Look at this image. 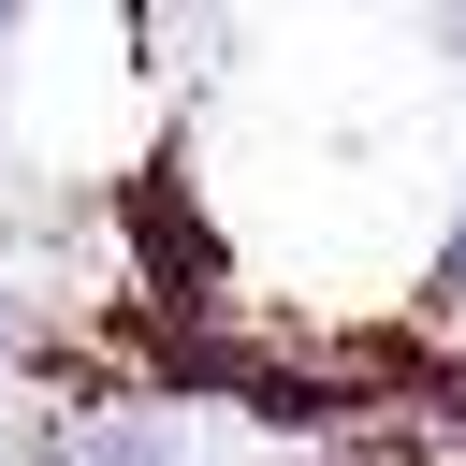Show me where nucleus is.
<instances>
[{
    "instance_id": "obj_1",
    "label": "nucleus",
    "mask_w": 466,
    "mask_h": 466,
    "mask_svg": "<svg viewBox=\"0 0 466 466\" xmlns=\"http://www.w3.org/2000/svg\"><path fill=\"white\" fill-rule=\"evenodd\" d=\"M422 306L466 320V204H451V233H437V262H422Z\"/></svg>"
},
{
    "instance_id": "obj_2",
    "label": "nucleus",
    "mask_w": 466,
    "mask_h": 466,
    "mask_svg": "<svg viewBox=\"0 0 466 466\" xmlns=\"http://www.w3.org/2000/svg\"><path fill=\"white\" fill-rule=\"evenodd\" d=\"M306 466H364V451H306Z\"/></svg>"
},
{
    "instance_id": "obj_3",
    "label": "nucleus",
    "mask_w": 466,
    "mask_h": 466,
    "mask_svg": "<svg viewBox=\"0 0 466 466\" xmlns=\"http://www.w3.org/2000/svg\"><path fill=\"white\" fill-rule=\"evenodd\" d=\"M451 73H466V29H451Z\"/></svg>"
}]
</instances>
